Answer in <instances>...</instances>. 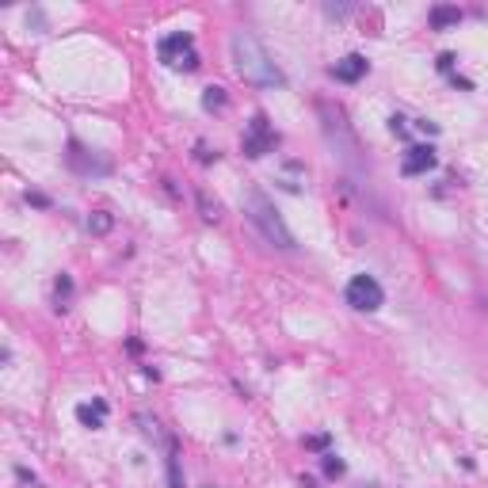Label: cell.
Masks as SVG:
<instances>
[{
    "label": "cell",
    "mask_w": 488,
    "mask_h": 488,
    "mask_svg": "<svg viewBox=\"0 0 488 488\" xmlns=\"http://www.w3.org/2000/svg\"><path fill=\"white\" fill-rule=\"evenodd\" d=\"M229 54H233V69H237L244 84H252V88H283L286 84L283 69L271 61V54L263 50V42L252 31H233Z\"/></svg>",
    "instance_id": "cell-1"
},
{
    "label": "cell",
    "mask_w": 488,
    "mask_h": 488,
    "mask_svg": "<svg viewBox=\"0 0 488 488\" xmlns=\"http://www.w3.org/2000/svg\"><path fill=\"white\" fill-rule=\"evenodd\" d=\"M240 210H244V218L263 233V240H268V244H275V248H283V252L294 248V233L286 229L283 214L275 210V203L260 191V187H244V191H240Z\"/></svg>",
    "instance_id": "cell-2"
},
{
    "label": "cell",
    "mask_w": 488,
    "mask_h": 488,
    "mask_svg": "<svg viewBox=\"0 0 488 488\" xmlns=\"http://www.w3.org/2000/svg\"><path fill=\"white\" fill-rule=\"evenodd\" d=\"M317 111H320V126H325V138H328V146L336 149L340 164H343V168H347L351 176H362V168H359V161H362V157H359V141H355L347 118H343V111L332 107V103H317Z\"/></svg>",
    "instance_id": "cell-3"
},
{
    "label": "cell",
    "mask_w": 488,
    "mask_h": 488,
    "mask_svg": "<svg viewBox=\"0 0 488 488\" xmlns=\"http://www.w3.org/2000/svg\"><path fill=\"white\" fill-rule=\"evenodd\" d=\"M240 149H244V157H252V161H260V157H268V153L279 149V130L268 122L263 111L252 115L248 130H244V138H240Z\"/></svg>",
    "instance_id": "cell-4"
},
{
    "label": "cell",
    "mask_w": 488,
    "mask_h": 488,
    "mask_svg": "<svg viewBox=\"0 0 488 488\" xmlns=\"http://www.w3.org/2000/svg\"><path fill=\"white\" fill-rule=\"evenodd\" d=\"M161 61L168 65V69H187V73H195V69H198L195 39L187 35V31H176V35L161 39Z\"/></svg>",
    "instance_id": "cell-5"
},
{
    "label": "cell",
    "mask_w": 488,
    "mask_h": 488,
    "mask_svg": "<svg viewBox=\"0 0 488 488\" xmlns=\"http://www.w3.org/2000/svg\"><path fill=\"white\" fill-rule=\"evenodd\" d=\"M351 309H359V313H374V309H382L385 302V290L378 286V279H370V275H355L347 283V290H343Z\"/></svg>",
    "instance_id": "cell-6"
},
{
    "label": "cell",
    "mask_w": 488,
    "mask_h": 488,
    "mask_svg": "<svg viewBox=\"0 0 488 488\" xmlns=\"http://www.w3.org/2000/svg\"><path fill=\"white\" fill-rule=\"evenodd\" d=\"M69 168H76L81 176H107L111 172V161L99 157V153H88L84 146H69Z\"/></svg>",
    "instance_id": "cell-7"
},
{
    "label": "cell",
    "mask_w": 488,
    "mask_h": 488,
    "mask_svg": "<svg viewBox=\"0 0 488 488\" xmlns=\"http://www.w3.org/2000/svg\"><path fill=\"white\" fill-rule=\"evenodd\" d=\"M439 164V157H435V149L431 146H412L405 153V161H401V172L405 176H424V172H431Z\"/></svg>",
    "instance_id": "cell-8"
},
{
    "label": "cell",
    "mask_w": 488,
    "mask_h": 488,
    "mask_svg": "<svg viewBox=\"0 0 488 488\" xmlns=\"http://www.w3.org/2000/svg\"><path fill=\"white\" fill-rule=\"evenodd\" d=\"M275 183H279L283 191H290V195H302L305 183H309V168H305V164H298V161H286L279 168V176H275Z\"/></svg>",
    "instance_id": "cell-9"
},
{
    "label": "cell",
    "mask_w": 488,
    "mask_h": 488,
    "mask_svg": "<svg viewBox=\"0 0 488 488\" xmlns=\"http://www.w3.org/2000/svg\"><path fill=\"white\" fill-rule=\"evenodd\" d=\"M366 69H370V61L362 58V54H347V58H340L336 65H332V76L343 84H355V81H362Z\"/></svg>",
    "instance_id": "cell-10"
},
{
    "label": "cell",
    "mask_w": 488,
    "mask_h": 488,
    "mask_svg": "<svg viewBox=\"0 0 488 488\" xmlns=\"http://www.w3.org/2000/svg\"><path fill=\"white\" fill-rule=\"evenodd\" d=\"M76 420H81L84 427H92V431H99L103 427V420H107V401H96L92 405H76Z\"/></svg>",
    "instance_id": "cell-11"
},
{
    "label": "cell",
    "mask_w": 488,
    "mask_h": 488,
    "mask_svg": "<svg viewBox=\"0 0 488 488\" xmlns=\"http://www.w3.org/2000/svg\"><path fill=\"white\" fill-rule=\"evenodd\" d=\"M431 27L435 31H450V27H458L462 24V8H450V4H439V8H431Z\"/></svg>",
    "instance_id": "cell-12"
},
{
    "label": "cell",
    "mask_w": 488,
    "mask_h": 488,
    "mask_svg": "<svg viewBox=\"0 0 488 488\" xmlns=\"http://www.w3.org/2000/svg\"><path fill=\"white\" fill-rule=\"evenodd\" d=\"M111 229H115V214H111V210H92V214H88V233L107 237Z\"/></svg>",
    "instance_id": "cell-13"
},
{
    "label": "cell",
    "mask_w": 488,
    "mask_h": 488,
    "mask_svg": "<svg viewBox=\"0 0 488 488\" xmlns=\"http://www.w3.org/2000/svg\"><path fill=\"white\" fill-rule=\"evenodd\" d=\"M168 488H183V469H180V447L168 439Z\"/></svg>",
    "instance_id": "cell-14"
},
{
    "label": "cell",
    "mask_w": 488,
    "mask_h": 488,
    "mask_svg": "<svg viewBox=\"0 0 488 488\" xmlns=\"http://www.w3.org/2000/svg\"><path fill=\"white\" fill-rule=\"evenodd\" d=\"M229 103V96H225V88H218V84H210L206 92H203V107L206 111H221Z\"/></svg>",
    "instance_id": "cell-15"
},
{
    "label": "cell",
    "mask_w": 488,
    "mask_h": 488,
    "mask_svg": "<svg viewBox=\"0 0 488 488\" xmlns=\"http://www.w3.org/2000/svg\"><path fill=\"white\" fill-rule=\"evenodd\" d=\"M198 210H203V221H214V225L221 221V203H218V198L210 203L206 191H198Z\"/></svg>",
    "instance_id": "cell-16"
},
{
    "label": "cell",
    "mask_w": 488,
    "mask_h": 488,
    "mask_svg": "<svg viewBox=\"0 0 488 488\" xmlns=\"http://www.w3.org/2000/svg\"><path fill=\"white\" fill-rule=\"evenodd\" d=\"M320 465H325L328 477H343V469H347V465H343V458H336V454H325V458H320Z\"/></svg>",
    "instance_id": "cell-17"
},
{
    "label": "cell",
    "mask_w": 488,
    "mask_h": 488,
    "mask_svg": "<svg viewBox=\"0 0 488 488\" xmlns=\"http://www.w3.org/2000/svg\"><path fill=\"white\" fill-rule=\"evenodd\" d=\"M54 294H58V302H65V298L73 294V279H69V275H58V283H54Z\"/></svg>",
    "instance_id": "cell-18"
},
{
    "label": "cell",
    "mask_w": 488,
    "mask_h": 488,
    "mask_svg": "<svg viewBox=\"0 0 488 488\" xmlns=\"http://www.w3.org/2000/svg\"><path fill=\"white\" fill-rule=\"evenodd\" d=\"M138 424H141V431H146L149 439H161V424H157V420H149L146 412H141V416H138Z\"/></svg>",
    "instance_id": "cell-19"
},
{
    "label": "cell",
    "mask_w": 488,
    "mask_h": 488,
    "mask_svg": "<svg viewBox=\"0 0 488 488\" xmlns=\"http://www.w3.org/2000/svg\"><path fill=\"white\" fill-rule=\"evenodd\" d=\"M195 153H198V161H203V164H210V161H218V149H210L206 141H198V146H195Z\"/></svg>",
    "instance_id": "cell-20"
},
{
    "label": "cell",
    "mask_w": 488,
    "mask_h": 488,
    "mask_svg": "<svg viewBox=\"0 0 488 488\" xmlns=\"http://www.w3.org/2000/svg\"><path fill=\"white\" fill-rule=\"evenodd\" d=\"M390 130H393L397 138H408V118H401V115H393V118H390Z\"/></svg>",
    "instance_id": "cell-21"
},
{
    "label": "cell",
    "mask_w": 488,
    "mask_h": 488,
    "mask_svg": "<svg viewBox=\"0 0 488 488\" xmlns=\"http://www.w3.org/2000/svg\"><path fill=\"white\" fill-rule=\"evenodd\" d=\"M325 12L336 16V19H343V16H351V4H325Z\"/></svg>",
    "instance_id": "cell-22"
},
{
    "label": "cell",
    "mask_w": 488,
    "mask_h": 488,
    "mask_svg": "<svg viewBox=\"0 0 488 488\" xmlns=\"http://www.w3.org/2000/svg\"><path fill=\"white\" fill-rule=\"evenodd\" d=\"M416 130H420V134H431V138L439 134V126H435V122H427V118H416Z\"/></svg>",
    "instance_id": "cell-23"
},
{
    "label": "cell",
    "mask_w": 488,
    "mask_h": 488,
    "mask_svg": "<svg viewBox=\"0 0 488 488\" xmlns=\"http://www.w3.org/2000/svg\"><path fill=\"white\" fill-rule=\"evenodd\" d=\"M305 447H309V450H325V447H328V435H313V439H305Z\"/></svg>",
    "instance_id": "cell-24"
},
{
    "label": "cell",
    "mask_w": 488,
    "mask_h": 488,
    "mask_svg": "<svg viewBox=\"0 0 488 488\" xmlns=\"http://www.w3.org/2000/svg\"><path fill=\"white\" fill-rule=\"evenodd\" d=\"M27 203H31V206H50V198H46V195H39V191H35V195L27 191Z\"/></svg>",
    "instance_id": "cell-25"
},
{
    "label": "cell",
    "mask_w": 488,
    "mask_h": 488,
    "mask_svg": "<svg viewBox=\"0 0 488 488\" xmlns=\"http://www.w3.org/2000/svg\"><path fill=\"white\" fill-rule=\"evenodd\" d=\"M439 69H442V73L454 69V54H442V58H439Z\"/></svg>",
    "instance_id": "cell-26"
},
{
    "label": "cell",
    "mask_w": 488,
    "mask_h": 488,
    "mask_svg": "<svg viewBox=\"0 0 488 488\" xmlns=\"http://www.w3.org/2000/svg\"><path fill=\"white\" fill-rule=\"evenodd\" d=\"M210 488H214V484H210Z\"/></svg>",
    "instance_id": "cell-27"
}]
</instances>
